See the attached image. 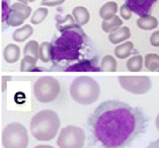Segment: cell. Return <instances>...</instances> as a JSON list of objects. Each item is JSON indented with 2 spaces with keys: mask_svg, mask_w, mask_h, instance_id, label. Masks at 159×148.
<instances>
[{
  "mask_svg": "<svg viewBox=\"0 0 159 148\" xmlns=\"http://www.w3.org/2000/svg\"><path fill=\"white\" fill-rule=\"evenodd\" d=\"M87 127L100 148H128L145 133L148 119L141 109L121 101L102 102L89 116Z\"/></svg>",
  "mask_w": 159,
  "mask_h": 148,
  "instance_id": "cell-1",
  "label": "cell"
},
{
  "mask_svg": "<svg viewBox=\"0 0 159 148\" xmlns=\"http://www.w3.org/2000/svg\"><path fill=\"white\" fill-rule=\"evenodd\" d=\"M57 30L59 34L53 36L51 41L52 70L67 71L72 66L98 59L97 49L92 39L80 26L62 27Z\"/></svg>",
  "mask_w": 159,
  "mask_h": 148,
  "instance_id": "cell-2",
  "label": "cell"
},
{
  "mask_svg": "<svg viewBox=\"0 0 159 148\" xmlns=\"http://www.w3.org/2000/svg\"><path fill=\"white\" fill-rule=\"evenodd\" d=\"M61 126L59 116L52 110H42L30 120V132L39 141H49L53 139Z\"/></svg>",
  "mask_w": 159,
  "mask_h": 148,
  "instance_id": "cell-3",
  "label": "cell"
},
{
  "mask_svg": "<svg viewBox=\"0 0 159 148\" xmlns=\"http://www.w3.org/2000/svg\"><path fill=\"white\" fill-rule=\"evenodd\" d=\"M70 95L78 104L91 105L100 96V86L91 76H78L70 85Z\"/></svg>",
  "mask_w": 159,
  "mask_h": 148,
  "instance_id": "cell-4",
  "label": "cell"
},
{
  "mask_svg": "<svg viewBox=\"0 0 159 148\" xmlns=\"http://www.w3.org/2000/svg\"><path fill=\"white\" fill-rule=\"evenodd\" d=\"M34 95L41 103H51L61 93V83L53 76H41L34 83Z\"/></svg>",
  "mask_w": 159,
  "mask_h": 148,
  "instance_id": "cell-5",
  "label": "cell"
},
{
  "mask_svg": "<svg viewBox=\"0 0 159 148\" xmlns=\"http://www.w3.org/2000/svg\"><path fill=\"white\" fill-rule=\"evenodd\" d=\"M1 144L4 148H27V128L21 123L18 122H13L6 125L1 133Z\"/></svg>",
  "mask_w": 159,
  "mask_h": 148,
  "instance_id": "cell-6",
  "label": "cell"
},
{
  "mask_svg": "<svg viewBox=\"0 0 159 148\" xmlns=\"http://www.w3.org/2000/svg\"><path fill=\"white\" fill-rule=\"evenodd\" d=\"M86 141L85 131L81 127L69 125L59 132L57 146L59 148H84Z\"/></svg>",
  "mask_w": 159,
  "mask_h": 148,
  "instance_id": "cell-7",
  "label": "cell"
},
{
  "mask_svg": "<svg viewBox=\"0 0 159 148\" xmlns=\"http://www.w3.org/2000/svg\"><path fill=\"white\" fill-rule=\"evenodd\" d=\"M119 82L124 90L136 95L146 94L152 87V81L149 76H120Z\"/></svg>",
  "mask_w": 159,
  "mask_h": 148,
  "instance_id": "cell-8",
  "label": "cell"
},
{
  "mask_svg": "<svg viewBox=\"0 0 159 148\" xmlns=\"http://www.w3.org/2000/svg\"><path fill=\"white\" fill-rule=\"evenodd\" d=\"M11 13H9L6 24L4 29L6 30L7 27H20L22 26V23L29 18L31 13V8L27 4L23 2H14L11 5Z\"/></svg>",
  "mask_w": 159,
  "mask_h": 148,
  "instance_id": "cell-9",
  "label": "cell"
},
{
  "mask_svg": "<svg viewBox=\"0 0 159 148\" xmlns=\"http://www.w3.org/2000/svg\"><path fill=\"white\" fill-rule=\"evenodd\" d=\"M156 1L157 0H125V5L131 9L134 14L143 18L150 15L151 8L156 4Z\"/></svg>",
  "mask_w": 159,
  "mask_h": 148,
  "instance_id": "cell-10",
  "label": "cell"
},
{
  "mask_svg": "<svg viewBox=\"0 0 159 148\" xmlns=\"http://www.w3.org/2000/svg\"><path fill=\"white\" fill-rule=\"evenodd\" d=\"M130 37H131V33L128 27H121L120 29L111 33L108 36V39L111 44H121Z\"/></svg>",
  "mask_w": 159,
  "mask_h": 148,
  "instance_id": "cell-11",
  "label": "cell"
},
{
  "mask_svg": "<svg viewBox=\"0 0 159 148\" xmlns=\"http://www.w3.org/2000/svg\"><path fill=\"white\" fill-rule=\"evenodd\" d=\"M21 50L16 44H7L4 49V59L8 64H14L20 59Z\"/></svg>",
  "mask_w": 159,
  "mask_h": 148,
  "instance_id": "cell-12",
  "label": "cell"
},
{
  "mask_svg": "<svg viewBox=\"0 0 159 148\" xmlns=\"http://www.w3.org/2000/svg\"><path fill=\"white\" fill-rule=\"evenodd\" d=\"M72 16L75 18V23L80 27L85 26L89 21V19H91L89 12L87 11V8H85L84 6H77V7H75L73 11H72Z\"/></svg>",
  "mask_w": 159,
  "mask_h": 148,
  "instance_id": "cell-13",
  "label": "cell"
},
{
  "mask_svg": "<svg viewBox=\"0 0 159 148\" xmlns=\"http://www.w3.org/2000/svg\"><path fill=\"white\" fill-rule=\"evenodd\" d=\"M117 11H120L119 7H117V4L115 1H108V2L101 6V8L99 11V15L103 20H109V19L116 16Z\"/></svg>",
  "mask_w": 159,
  "mask_h": 148,
  "instance_id": "cell-14",
  "label": "cell"
},
{
  "mask_svg": "<svg viewBox=\"0 0 159 148\" xmlns=\"http://www.w3.org/2000/svg\"><path fill=\"white\" fill-rule=\"evenodd\" d=\"M134 50V43L133 42H124V43L119 44L114 49V54L120 59H125L129 56H131Z\"/></svg>",
  "mask_w": 159,
  "mask_h": 148,
  "instance_id": "cell-15",
  "label": "cell"
},
{
  "mask_svg": "<svg viewBox=\"0 0 159 148\" xmlns=\"http://www.w3.org/2000/svg\"><path fill=\"white\" fill-rule=\"evenodd\" d=\"M122 18H119V16H114V18L109 19V20H103L101 24L102 30L105 33H113V31L117 30L122 27Z\"/></svg>",
  "mask_w": 159,
  "mask_h": 148,
  "instance_id": "cell-16",
  "label": "cell"
},
{
  "mask_svg": "<svg viewBox=\"0 0 159 148\" xmlns=\"http://www.w3.org/2000/svg\"><path fill=\"white\" fill-rule=\"evenodd\" d=\"M137 26L138 28H141L142 30H152L158 26V20L152 15L143 16L137 20Z\"/></svg>",
  "mask_w": 159,
  "mask_h": 148,
  "instance_id": "cell-17",
  "label": "cell"
},
{
  "mask_svg": "<svg viewBox=\"0 0 159 148\" xmlns=\"http://www.w3.org/2000/svg\"><path fill=\"white\" fill-rule=\"evenodd\" d=\"M34 33V29L30 24H25L21 28H18L13 33V39L16 42H23L26 41L28 37H30Z\"/></svg>",
  "mask_w": 159,
  "mask_h": 148,
  "instance_id": "cell-18",
  "label": "cell"
},
{
  "mask_svg": "<svg viewBox=\"0 0 159 148\" xmlns=\"http://www.w3.org/2000/svg\"><path fill=\"white\" fill-rule=\"evenodd\" d=\"M23 54L33 57L35 59H40V44L36 41H29L23 49Z\"/></svg>",
  "mask_w": 159,
  "mask_h": 148,
  "instance_id": "cell-19",
  "label": "cell"
},
{
  "mask_svg": "<svg viewBox=\"0 0 159 148\" xmlns=\"http://www.w3.org/2000/svg\"><path fill=\"white\" fill-rule=\"evenodd\" d=\"M100 68H101V71H105V72H115L117 70V63H116L114 57L107 54L102 58Z\"/></svg>",
  "mask_w": 159,
  "mask_h": 148,
  "instance_id": "cell-20",
  "label": "cell"
},
{
  "mask_svg": "<svg viewBox=\"0 0 159 148\" xmlns=\"http://www.w3.org/2000/svg\"><path fill=\"white\" fill-rule=\"evenodd\" d=\"M144 65L146 70L158 71L159 68V56L156 53H148L144 58Z\"/></svg>",
  "mask_w": 159,
  "mask_h": 148,
  "instance_id": "cell-21",
  "label": "cell"
},
{
  "mask_svg": "<svg viewBox=\"0 0 159 148\" xmlns=\"http://www.w3.org/2000/svg\"><path fill=\"white\" fill-rule=\"evenodd\" d=\"M142 67H143V57L141 54L131 57L127 61V68L130 72H139L142 70Z\"/></svg>",
  "mask_w": 159,
  "mask_h": 148,
  "instance_id": "cell-22",
  "label": "cell"
},
{
  "mask_svg": "<svg viewBox=\"0 0 159 148\" xmlns=\"http://www.w3.org/2000/svg\"><path fill=\"white\" fill-rule=\"evenodd\" d=\"M40 59L43 63L51 61V43L43 42L40 45Z\"/></svg>",
  "mask_w": 159,
  "mask_h": 148,
  "instance_id": "cell-23",
  "label": "cell"
},
{
  "mask_svg": "<svg viewBox=\"0 0 159 148\" xmlns=\"http://www.w3.org/2000/svg\"><path fill=\"white\" fill-rule=\"evenodd\" d=\"M49 14V11L44 7H40V8H37L34 12V14L31 15V19H30V22L33 24H40L41 22H43L47 19Z\"/></svg>",
  "mask_w": 159,
  "mask_h": 148,
  "instance_id": "cell-24",
  "label": "cell"
},
{
  "mask_svg": "<svg viewBox=\"0 0 159 148\" xmlns=\"http://www.w3.org/2000/svg\"><path fill=\"white\" fill-rule=\"evenodd\" d=\"M36 61H37V59L33 58V57L25 56L22 61H21L20 70L22 71V72H31V71H34L36 67Z\"/></svg>",
  "mask_w": 159,
  "mask_h": 148,
  "instance_id": "cell-25",
  "label": "cell"
},
{
  "mask_svg": "<svg viewBox=\"0 0 159 148\" xmlns=\"http://www.w3.org/2000/svg\"><path fill=\"white\" fill-rule=\"evenodd\" d=\"M11 5L7 4L5 0H1V23H2V29H4L7 18H8L9 13H11Z\"/></svg>",
  "mask_w": 159,
  "mask_h": 148,
  "instance_id": "cell-26",
  "label": "cell"
},
{
  "mask_svg": "<svg viewBox=\"0 0 159 148\" xmlns=\"http://www.w3.org/2000/svg\"><path fill=\"white\" fill-rule=\"evenodd\" d=\"M120 14H121V18L124 19V20H130L131 16H133V12H131V9L129 8L125 4L121 6V8H120Z\"/></svg>",
  "mask_w": 159,
  "mask_h": 148,
  "instance_id": "cell-27",
  "label": "cell"
},
{
  "mask_svg": "<svg viewBox=\"0 0 159 148\" xmlns=\"http://www.w3.org/2000/svg\"><path fill=\"white\" fill-rule=\"evenodd\" d=\"M64 1L65 0H42L41 4L43 5V6H50V7H52V6H59V5L64 4Z\"/></svg>",
  "mask_w": 159,
  "mask_h": 148,
  "instance_id": "cell-28",
  "label": "cell"
},
{
  "mask_svg": "<svg viewBox=\"0 0 159 148\" xmlns=\"http://www.w3.org/2000/svg\"><path fill=\"white\" fill-rule=\"evenodd\" d=\"M150 44L155 48L159 46V30L155 31L152 35L150 36Z\"/></svg>",
  "mask_w": 159,
  "mask_h": 148,
  "instance_id": "cell-29",
  "label": "cell"
},
{
  "mask_svg": "<svg viewBox=\"0 0 159 148\" xmlns=\"http://www.w3.org/2000/svg\"><path fill=\"white\" fill-rule=\"evenodd\" d=\"M5 1L9 5L14 4V2H23V4H27V2H28V0H5Z\"/></svg>",
  "mask_w": 159,
  "mask_h": 148,
  "instance_id": "cell-30",
  "label": "cell"
},
{
  "mask_svg": "<svg viewBox=\"0 0 159 148\" xmlns=\"http://www.w3.org/2000/svg\"><path fill=\"white\" fill-rule=\"evenodd\" d=\"M146 148H159V139H157L156 141H153V142H151Z\"/></svg>",
  "mask_w": 159,
  "mask_h": 148,
  "instance_id": "cell-31",
  "label": "cell"
},
{
  "mask_svg": "<svg viewBox=\"0 0 159 148\" xmlns=\"http://www.w3.org/2000/svg\"><path fill=\"white\" fill-rule=\"evenodd\" d=\"M35 148H53L52 146H49V145H39Z\"/></svg>",
  "mask_w": 159,
  "mask_h": 148,
  "instance_id": "cell-32",
  "label": "cell"
},
{
  "mask_svg": "<svg viewBox=\"0 0 159 148\" xmlns=\"http://www.w3.org/2000/svg\"><path fill=\"white\" fill-rule=\"evenodd\" d=\"M156 127H157V130L159 131V113H158V116H157V118H156Z\"/></svg>",
  "mask_w": 159,
  "mask_h": 148,
  "instance_id": "cell-33",
  "label": "cell"
},
{
  "mask_svg": "<svg viewBox=\"0 0 159 148\" xmlns=\"http://www.w3.org/2000/svg\"><path fill=\"white\" fill-rule=\"evenodd\" d=\"M35 0H28V2H34Z\"/></svg>",
  "mask_w": 159,
  "mask_h": 148,
  "instance_id": "cell-34",
  "label": "cell"
},
{
  "mask_svg": "<svg viewBox=\"0 0 159 148\" xmlns=\"http://www.w3.org/2000/svg\"><path fill=\"white\" fill-rule=\"evenodd\" d=\"M158 71H159V68H158Z\"/></svg>",
  "mask_w": 159,
  "mask_h": 148,
  "instance_id": "cell-35",
  "label": "cell"
}]
</instances>
